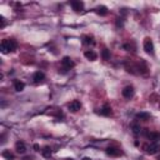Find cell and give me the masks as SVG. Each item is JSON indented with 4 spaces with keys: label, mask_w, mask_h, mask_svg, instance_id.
<instances>
[{
    "label": "cell",
    "mask_w": 160,
    "mask_h": 160,
    "mask_svg": "<svg viewBox=\"0 0 160 160\" xmlns=\"http://www.w3.org/2000/svg\"><path fill=\"white\" fill-rule=\"evenodd\" d=\"M18 48V43L14 40V39H5L2 41V44H0V49H2V53L6 54L9 52H14Z\"/></svg>",
    "instance_id": "obj_1"
},
{
    "label": "cell",
    "mask_w": 160,
    "mask_h": 160,
    "mask_svg": "<svg viewBox=\"0 0 160 160\" xmlns=\"http://www.w3.org/2000/svg\"><path fill=\"white\" fill-rule=\"evenodd\" d=\"M144 150L146 151L148 154L154 155V154H156L158 151L160 150V145L158 144L156 141H153V143H150V144H145L144 145Z\"/></svg>",
    "instance_id": "obj_2"
},
{
    "label": "cell",
    "mask_w": 160,
    "mask_h": 160,
    "mask_svg": "<svg viewBox=\"0 0 160 160\" xmlns=\"http://www.w3.org/2000/svg\"><path fill=\"white\" fill-rule=\"evenodd\" d=\"M144 50L150 55L154 54V44H153V41H151L150 38H146L144 40Z\"/></svg>",
    "instance_id": "obj_3"
},
{
    "label": "cell",
    "mask_w": 160,
    "mask_h": 160,
    "mask_svg": "<svg viewBox=\"0 0 160 160\" xmlns=\"http://www.w3.org/2000/svg\"><path fill=\"white\" fill-rule=\"evenodd\" d=\"M123 96L125 98V99H131L133 96H134V88L133 86H125L124 89H123Z\"/></svg>",
    "instance_id": "obj_4"
},
{
    "label": "cell",
    "mask_w": 160,
    "mask_h": 160,
    "mask_svg": "<svg viewBox=\"0 0 160 160\" xmlns=\"http://www.w3.org/2000/svg\"><path fill=\"white\" fill-rule=\"evenodd\" d=\"M61 64H63V66L65 69H71V68H74V61L71 60V59L69 58V56H64L63 58V60H61Z\"/></svg>",
    "instance_id": "obj_5"
},
{
    "label": "cell",
    "mask_w": 160,
    "mask_h": 160,
    "mask_svg": "<svg viewBox=\"0 0 160 160\" xmlns=\"http://www.w3.org/2000/svg\"><path fill=\"white\" fill-rule=\"evenodd\" d=\"M44 79H45V75H44V73H41V71H36V73H34V75H33V80H34L35 84L43 83Z\"/></svg>",
    "instance_id": "obj_6"
},
{
    "label": "cell",
    "mask_w": 160,
    "mask_h": 160,
    "mask_svg": "<svg viewBox=\"0 0 160 160\" xmlns=\"http://www.w3.org/2000/svg\"><path fill=\"white\" fill-rule=\"evenodd\" d=\"M80 108H81V103L79 102V100H73V102L69 104V109L73 113L80 110Z\"/></svg>",
    "instance_id": "obj_7"
},
{
    "label": "cell",
    "mask_w": 160,
    "mask_h": 160,
    "mask_svg": "<svg viewBox=\"0 0 160 160\" xmlns=\"http://www.w3.org/2000/svg\"><path fill=\"white\" fill-rule=\"evenodd\" d=\"M70 5H71V8L75 11H80V10H83V8H84V3L79 2V0H74V2L70 3Z\"/></svg>",
    "instance_id": "obj_8"
},
{
    "label": "cell",
    "mask_w": 160,
    "mask_h": 160,
    "mask_svg": "<svg viewBox=\"0 0 160 160\" xmlns=\"http://www.w3.org/2000/svg\"><path fill=\"white\" fill-rule=\"evenodd\" d=\"M106 154L109 156H119V155H121V151L118 148H108L106 149Z\"/></svg>",
    "instance_id": "obj_9"
},
{
    "label": "cell",
    "mask_w": 160,
    "mask_h": 160,
    "mask_svg": "<svg viewBox=\"0 0 160 160\" xmlns=\"http://www.w3.org/2000/svg\"><path fill=\"white\" fill-rule=\"evenodd\" d=\"M84 55H85V58L88 59V60H91V61L96 60V58H98L96 53H95V52H93V50H86V52L84 53Z\"/></svg>",
    "instance_id": "obj_10"
},
{
    "label": "cell",
    "mask_w": 160,
    "mask_h": 160,
    "mask_svg": "<svg viewBox=\"0 0 160 160\" xmlns=\"http://www.w3.org/2000/svg\"><path fill=\"white\" fill-rule=\"evenodd\" d=\"M102 115H104V116H109V115H111V108H110V105H108V104H105L102 109H100V111H99Z\"/></svg>",
    "instance_id": "obj_11"
},
{
    "label": "cell",
    "mask_w": 160,
    "mask_h": 160,
    "mask_svg": "<svg viewBox=\"0 0 160 160\" xmlns=\"http://www.w3.org/2000/svg\"><path fill=\"white\" fill-rule=\"evenodd\" d=\"M15 149L20 154H23V153H25V151H27V148H25V144H24L23 141H18V143H16V144H15Z\"/></svg>",
    "instance_id": "obj_12"
},
{
    "label": "cell",
    "mask_w": 160,
    "mask_h": 160,
    "mask_svg": "<svg viewBox=\"0 0 160 160\" xmlns=\"http://www.w3.org/2000/svg\"><path fill=\"white\" fill-rule=\"evenodd\" d=\"M24 88H25V84L23 81H20V80H15L14 81V89L16 91H23Z\"/></svg>",
    "instance_id": "obj_13"
},
{
    "label": "cell",
    "mask_w": 160,
    "mask_h": 160,
    "mask_svg": "<svg viewBox=\"0 0 160 160\" xmlns=\"http://www.w3.org/2000/svg\"><path fill=\"white\" fill-rule=\"evenodd\" d=\"M95 13L98 14V15H100V16H105L106 14H108V9H106V6H98L96 9H95Z\"/></svg>",
    "instance_id": "obj_14"
},
{
    "label": "cell",
    "mask_w": 160,
    "mask_h": 160,
    "mask_svg": "<svg viewBox=\"0 0 160 160\" xmlns=\"http://www.w3.org/2000/svg\"><path fill=\"white\" fill-rule=\"evenodd\" d=\"M136 119H140V120H148V119H150V114L149 113H138L136 114Z\"/></svg>",
    "instance_id": "obj_15"
},
{
    "label": "cell",
    "mask_w": 160,
    "mask_h": 160,
    "mask_svg": "<svg viewBox=\"0 0 160 160\" xmlns=\"http://www.w3.org/2000/svg\"><path fill=\"white\" fill-rule=\"evenodd\" d=\"M41 154H43L44 158H50L52 156V149H50L49 146H44L43 150H41Z\"/></svg>",
    "instance_id": "obj_16"
},
{
    "label": "cell",
    "mask_w": 160,
    "mask_h": 160,
    "mask_svg": "<svg viewBox=\"0 0 160 160\" xmlns=\"http://www.w3.org/2000/svg\"><path fill=\"white\" fill-rule=\"evenodd\" d=\"M83 40H84V44H86V45L94 44V40H93V38L89 36V35H84V36H83Z\"/></svg>",
    "instance_id": "obj_17"
},
{
    "label": "cell",
    "mask_w": 160,
    "mask_h": 160,
    "mask_svg": "<svg viewBox=\"0 0 160 160\" xmlns=\"http://www.w3.org/2000/svg\"><path fill=\"white\" fill-rule=\"evenodd\" d=\"M102 56H103L104 60H109V59H110V53H109V50H108V49H104V50H103Z\"/></svg>",
    "instance_id": "obj_18"
},
{
    "label": "cell",
    "mask_w": 160,
    "mask_h": 160,
    "mask_svg": "<svg viewBox=\"0 0 160 160\" xmlns=\"http://www.w3.org/2000/svg\"><path fill=\"white\" fill-rule=\"evenodd\" d=\"M3 156L6 158V159H9V160H10V159H14V155L10 153V151H8V150H4V151H3Z\"/></svg>",
    "instance_id": "obj_19"
},
{
    "label": "cell",
    "mask_w": 160,
    "mask_h": 160,
    "mask_svg": "<svg viewBox=\"0 0 160 160\" xmlns=\"http://www.w3.org/2000/svg\"><path fill=\"white\" fill-rule=\"evenodd\" d=\"M131 128H133V131H134V134H139V133L141 131L140 126H139L138 124H133V125H131Z\"/></svg>",
    "instance_id": "obj_20"
},
{
    "label": "cell",
    "mask_w": 160,
    "mask_h": 160,
    "mask_svg": "<svg viewBox=\"0 0 160 160\" xmlns=\"http://www.w3.org/2000/svg\"><path fill=\"white\" fill-rule=\"evenodd\" d=\"M0 20H2V24H0V28L3 29V28L5 27V24H6V23H5V19L3 18V16H2V18H0Z\"/></svg>",
    "instance_id": "obj_21"
},
{
    "label": "cell",
    "mask_w": 160,
    "mask_h": 160,
    "mask_svg": "<svg viewBox=\"0 0 160 160\" xmlns=\"http://www.w3.org/2000/svg\"><path fill=\"white\" fill-rule=\"evenodd\" d=\"M34 149H35V150H39V145L35 144V145H34Z\"/></svg>",
    "instance_id": "obj_22"
},
{
    "label": "cell",
    "mask_w": 160,
    "mask_h": 160,
    "mask_svg": "<svg viewBox=\"0 0 160 160\" xmlns=\"http://www.w3.org/2000/svg\"><path fill=\"white\" fill-rule=\"evenodd\" d=\"M83 160H91V159H90V158H84Z\"/></svg>",
    "instance_id": "obj_23"
},
{
    "label": "cell",
    "mask_w": 160,
    "mask_h": 160,
    "mask_svg": "<svg viewBox=\"0 0 160 160\" xmlns=\"http://www.w3.org/2000/svg\"><path fill=\"white\" fill-rule=\"evenodd\" d=\"M70 160H73V159H70Z\"/></svg>",
    "instance_id": "obj_24"
}]
</instances>
